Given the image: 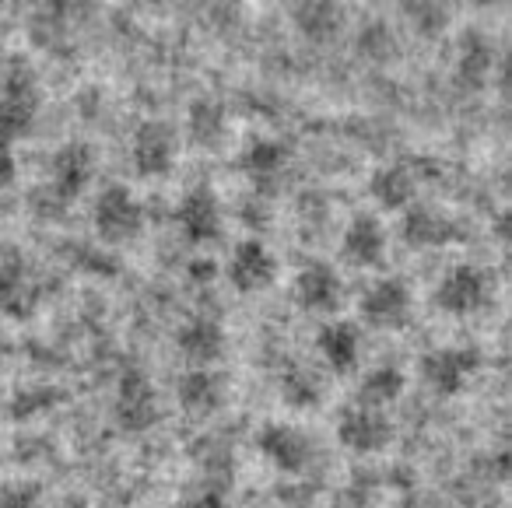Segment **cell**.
<instances>
[{"label": "cell", "mask_w": 512, "mask_h": 508, "mask_svg": "<svg viewBox=\"0 0 512 508\" xmlns=\"http://www.w3.org/2000/svg\"><path fill=\"white\" fill-rule=\"evenodd\" d=\"M179 508H228V501L221 498L218 491H197V494H190V498H183Z\"/></svg>", "instance_id": "cell-31"}, {"label": "cell", "mask_w": 512, "mask_h": 508, "mask_svg": "<svg viewBox=\"0 0 512 508\" xmlns=\"http://www.w3.org/2000/svg\"><path fill=\"white\" fill-rule=\"evenodd\" d=\"M316 351H320L323 365L334 375H348L358 368V358H362V333H358L355 323L348 319H330V323L320 326L316 333Z\"/></svg>", "instance_id": "cell-17"}, {"label": "cell", "mask_w": 512, "mask_h": 508, "mask_svg": "<svg viewBox=\"0 0 512 508\" xmlns=\"http://www.w3.org/2000/svg\"><path fill=\"white\" fill-rule=\"evenodd\" d=\"M341 256L351 263V267H383L386 263V232H383V221L376 214L362 211L351 218V225L344 228V239H341Z\"/></svg>", "instance_id": "cell-16"}, {"label": "cell", "mask_w": 512, "mask_h": 508, "mask_svg": "<svg viewBox=\"0 0 512 508\" xmlns=\"http://www.w3.org/2000/svg\"><path fill=\"white\" fill-rule=\"evenodd\" d=\"M92 176H95V151L85 141H67L50 158V183H46L43 193L57 204V211H67L88 190Z\"/></svg>", "instance_id": "cell-4"}, {"label": "cell", "mask_w": 512, "mask_h": 508, "mask_svg": "<svg viewBox=\"0 0 512 508\" xmlns=\"http://www.w3.org/2000/svg\"><path fill=\"white\" fill-rule=\"evenodd\" d=\"M60 400H67L64 389L57 386H25L18 389L15 396L8 400V414L15 417V421H36V417L50 414L53 407H60Z\"/></svg>", "instance_id": "cell-25"}, {"label": "cell", "mask_w": 512, "mask_h": 508, "mask_svg": "<svg viewBox=\"0 0 512 508\" xmlns=\"http://www.w3.org/2000/svg\"><path fill=\"white\" fill-rule=\"evenodd\" d=\"M281 403L292 410H316L323 403V382L313 368H302V365H288L281 372Z\"/></svg>", "instance_id": "cell-24"}, {"label": "cell", "mask_w": 512, "mask_h": 508, "mask_svg": "<svg viewBox=\"0 0 512 508\" xmlns=\"http://www.w3.org/2000/svg\"><path fill=\"white\" fill-rule=\"evenodd\" d=\"M285 162H288V144L278 141V137H256L239 155V169L246 172L253 183H271V179H278Z\"/></svg>", "instance_id": "cell-21"}, {"label": "cell", "mask_w": 512, "mask_h": 508, "mask_svg": "<svg viewBox=\"0 0 512 508\" xmlns=\"http://www.w3.org/2000/svg\"><path fill=\"white\" fill-rule=\"evenodd\" d=\"M432 298L446 316H474L491 302V274L474 263H456L439 277Z\"/></svg>", "instance_id": "cell-6"}, {"label": "cell", "mask_w": 512, "mask_h": 508, "mask_svg": "<svg viewBox=\"0 0 512 508\" xmlns=\"http://www.w3.org/2000/svg\"><path fill=\"white\" fill-rule=\"evenodd\" d=\"M393 421L383 410L369 407H348L337 417V442L355 456H376V452L390 449L393 442Z\"/></svg>", "instance_id": "cell-11"}, {"label": "cell", "mask_w": 512, "mask_h": 508, "mask_svg": "<svg viewBox=\"0 0 512 508\" xmlns=\"http://www.w3.org/2000/svg\"><path fill=\"white\" fill-rule=\"evenodd\" d=\"M36 113H39V85L36 74L15 60V67L4 78V88H0V144H15L22 137L32 134L36 127Z\"/></svg>", "instance_id": "cell-1"}, {"label": "cell", "mask_w": 512, "mask_h": 508, "mask_svg": "<svg viewBox=\"0 0 512 508\" xmlns=\"http://www.w3.org/2000/svg\"><path fill=\"white\" fill-rule=\"evenodd\" d=\"M92 225L106 246H127L144 232V204L127 186L113 183L95 197Z\"/></svg>", "instance_id": "cell-3"}, {"label": "cell", "mask_w": 512, "mask_h": 508, "mask_svg": "<svg viewBox=\"0 0 512 508\" xmlns=\"http://www.w3.org/2000/svg\"><path fill=\"white\" fill-rule=\"evenodd\" d=\"M179 158V141L176 130L162 120H144L134 130V144H130V162L134 172L144 179H162L176 169Z\"/></svg>", "instance_id": "cell-9"}, {"label": "cell", "mask_w": 512, "mask_h": 508, "mask_svg": "<svg viewBox=\"0 0 512 508\" xmlns=\"http://www.w3.org/2000/svg\"><path fill=\"white\" fill-rule=\"evenodd\" d=\"M113 421L127 435H141V431L155 428L158 421V393L151 386V379L141 368L123 372L120 386H116V403H113Z\"/></svg>", "instance_id": "cell-8"}, {"label": "cell", "mask_w": 512, "mask_h": 508, "mask_svg": "<svg viewBox=\"0 0 512 508\" xmlns=\"http://www.w3.org/2000/svg\"><path fill=\"white\" fill-rule=\"evenodd\" d=\"M176 225L190 246H207L221 239V200L211 186H193L176 207Z\"/></svg>", "instance_id": "cell-12"}, {"label": "cell", "mask_w": 512, "mask_h": 508, "mask_svg": "<svg viewBox=\"0 0 512 508\" xmlns=\"http://www.w3.org/2000/svg\"><path fill=\"white\" fill-rule=\"evenodd\" d=\"M292 22H295V29H299L306 39H316V43H330V39L341 32L344 11H341V4H313V0H309V4H295Z\"/></svg>", "instance_id": "cell-23"}, {"label": "cell", "mask_w": 512, "mask_h": 508, "mask_svg": "<svg viewBox=\"0 0 512 508\" xmlns=\"http://www.w3.org/2000/svg\"><path fill=\"white\" fill-rule=\"evenodd\" d=\"M404 386H407V379L397 365H376L362 375V382H358V389H355L358 403L355 407L383 410V407H390L393 400H400Z\"/></svg>", "instance_id": "cell-22"}, {"label": "cell", "mask_w": 512, "mask_h": 508, "mask_svg": "<svg viewBox=\"0 0 512 508\" xmlns=\"http://www.w3.org/2000/svg\"><path fill=\"white\" fill-rule=\"evenodd\" d=\"M295 305L302 312H313V316H334L344 302V284L330 263H306V267L295 274Z\"/></svg>", "instance_id": "cell-13"}, {"label": "cell", "mask_w": 512, "mask_h": 508, "mask_svg": "<svg viewBox=\"0 0 512 508\" xmlns=\"http://www.w3.org/2000/svg\"><path fill=\"white\" fill-rule=\"evenodd\" d=\"M414 193H418V186H414V176L407 165H383L369 179V197L383 211H407L414 204Z\"/></svg>", "instance_id": "cell-19"}, {"label": "cell", "mask_w": 512, "mask_h": 508, "mask_svg": "<svg viewBox=\"0 0 512 508\" xmlns=\"http://www.w3.org/2000/svg\"><path fill=\"white\" fill-rule=\"evenodd\" d=\"M179 407L190 417H211L225 403V379L211 368H190L176 386Z\"/></svg>", "instance_id": "cell-18"}, {"label": "cell", "mask_w": 512, "mask_h": 508, "mask_svg": "<svg viewBox=\"0 0 512 508\" xmlns=\"http://www.w3.org/2000/svg\"><path fill=\"white\" fill-rule=\"evenodd\" d=\"M484 354L474 344H453V347H435V351L421 354L418 372L421 382L432 389L435 396H456L467 389V382L481 372Z\"/></svg>", "instance_id": "cell-2"}, {"label": "cell", "mask_w": 512, "mask_h": 508, "mask_svg": "<svg viewBox=\"0 0 512 508\" xmlns=\"http://www.w3.org/2000/svg\"><path fill=\"white\" fill-rule=\"evenodd\" d=\"M488 64H491L488 43H484L477 32H467V39H463V46H460V78L477 85V81L488 74Z\"/></svg>", "instance_id": "cell-26"}, {"label": "cell", "mask_w": 512, "mask_h": 508, "mask_svg": "<svg viewBox=\"0 0 512 508\" xmlns=\"http://www.w3.org/2000/svg\"><path fill=\"white\" fill-rule=\"evenodd\" d=\"M400 239L411 249H442V246L460 242L463 228H460V221L442 214L439 207L411 204L404 211V221H400Z\"/></svg>", "instance_id": "cell-14"}, {"label": "cell", "mask_w": 512, "mask_h": 508, "mask_svg": "<svg viewBox=\"0 0 512 508\" xmlns=\"http://www.w3.org/2000/svg\"><path fill=\"white\" fill-rule=\"evenodd\" d=\"M172 340H176V351L183 354L193 368L218 365V361L225 358V344H228L225 326L211 316H190L186 323L176 326Z\"/></svg>", "instance_id": "cell-15"}, {"label": "cell", "mask_w": 512, "mask_h": 508, "mask_svg": "<svg viewBox=\"0 0 512 508\" xmlns=\"http://www.w3.org/2000/svg\"><path fill=\"white\" fill-rule=\"evenodd\" d=\"M407 15L418 22L421 32H428V36H435V32L446 25V11L439 8V4H407Z\"/></svg>", "instance_id": "cell-29"}, {"label": "cell", "mask_w": 512, "mask_h": 508, "mask_svg": "<svg viewBox=\"0 0 512 508\" xmlns=\"http://www.w3.org/2000/svg\"><path fill=\"white\" fill-rule=\"evenodd\" d=\"M256 452H260L278 473L299 477V473H306V466L313 463V438L302 428H295V424L267 421L264 428L256 431Z\"/></svg>", "instance_id": "cell-7"}, {"label": "cell", "mask_w": 512, "mask_h": 508, "mask_svg": "<svg viewBox=\"0 0 512 508\" xmlns=\"http://www.w3.org/2000/svg\"><path fill=\"white\" fill-rule=\"evenodd\" d=\"M228 284H232L239 295H264L278 281V256L267 249V242L260 239H242L232 249V260H228Z\"/></svg>", "instance_id": "cell-10"}, {"label": "cell", "mask_w": 512, "mask_h": 508, "mask_svg": "<svg viewBox=\"0 0 512 508\" xmlns=\"http://www.w3.org/2000/svg\"><path fill=\"white\" fill-rule=\"evenodd\" d=\"M358 312L372 330H404L414 312V291L404 277H379L358 298Z\"/></svg>", "instance_id": "cell-5"}, {"label": "cell", "mask_w": 512, "mask_h": 508, "mask_svg": "<svg viewBox=\"0 0 512 508\" xmlns=\"http://www.w3.org/2000/svg\"><path fill=\"white\" fill-rule=\"evenodd\" d=\"M393 36H390V29H386L383 22H376V25H365V32H362V39H358V50L365 53V57H372V60H386L393 53Z\"/></svg>", "instance_id": "cell-28"}, {"label": "cell", "mask_w": 512, "mask_h": 508, "mask_svg": "<svg viewBox=\"0 0 512 508\" xmlns=\"http://www.w3.org/2000/svg\"><path fill=\"white\" fill-rule=\"evenodd\" d=\"M186 137H190L197 148L204 151H218L228 137V120H225V106L214 99H197L186 113Z\"/></svg>", "instance_id": "cell-20"}, {"label": "cell", "mask_w": 512, "mask_h": 508, "mask_svg": "<svg viewBox=\"0 0 512 508\" xmlns=\"http://www.w3.org/2000/svg\"><path fill=\"white\" fill-rule=\"evenodd\" d=\"M0 508H46L43 487L36 480H11L0 487Z\"/></svg>", "instance_id": "cell-27"}, {"label": "cell", "mask_w": 512, "mask_h": 508, "mask_svg": "<svg viewBox=\"0 0 512 508\" xmlns=\"http://www.w3.org/2000/svg\"><path fill=\"white\" fill-rule=\"evenodd\" d=\"M15 176H18V158H15V151H11L8 144H0V193L11 190Z\"/></svg>", "instance_id": "cell-30"}]
</instances>
